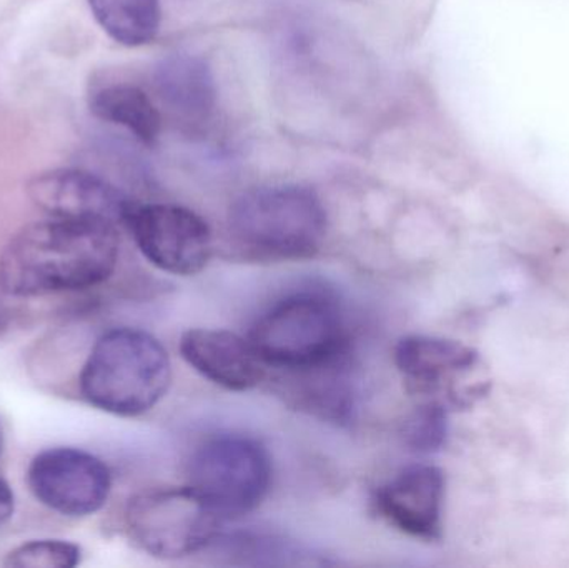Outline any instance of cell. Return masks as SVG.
<instances>
[{"mask_svg":"<svg viewBox=\"0 0 569 568\" xmlns=\"http://www.w3.org/2000/svg\"><path fill=\"white\" fill-rule=\"evenodd\" d=\"M117 226L106 220L59 219L29 223L0 253V290L42 297L106 282L119 260Z\"/></svg>","mask_w":569,"mask_h":568,"instance_id":"1","label":"cell"},{"mask_svg":"<svg viewBox=\"0 0 569 568\" xmlns=\"http://www.w3.org/2000/svg\"><path fill=\"white\" fill-rule=\"evenodd\" d=\"M172 363L166 347L146 330L119 327L103 333L79 376L83 400L102 412L137 417L166 397Z\"/></svg>","mask_w":569,"mask_h":568,"instance_id":"2","label":"cell"},{"mask_svg":"<svg viewBox=\"0 0 569 568\" xmlns=\"http://www.w3.org/2000/svg\"><path fill=\"white\" fill-rule=\"evenodd\" d=\"M229 229L250 259H308L320 250L327 236V212L308 187H257L233 202Z\"/></svg>","mask_w":569,"mask_h":568,"instance_id":"3","label":"cell"},{"mask_svg":"<svg viewBox=\"0 0 569 568\" xmlns=\"http://www.w3.org/2000/svg\"><path fill=\"white\" fill-rule=\"evenodd\" d=\"M250 342L267 367L301 373L340 366L348 352L343 316L335 300L318 292L279 300L257 320Z\"/></svg>","mask_w":569,"mask_h":568,"instance_id":"4","label":"cell"},{"mask_svg":"<svg viewBox=\"0 0 569 568\" xmlns=\"http://www.w3.org/2000/svg\"><path fill=\"white\" fill-rule=\"evenodd\" d=\"M273 466L260 440L219 436L203 442L189 466L190 486L220 519L253 512L272 486Z\"/></svg>","mask_w":569,"mask_h":568,"instance_id":"5","label":"cell"},{"mask_svg":"<svg viewBox=\"0 0 569 568\" xmlns=\"http://www.w3.org/2000/svg\"><path fill=\"white\" fill-rule=\"evenodd\" d=\"M220 520L192 487L147 490L126 509L130 540L157 559H182L206 549L217 539Z\"/></svg>","mask_w":569,"mask_h":568,"instance_id":"6","label":"cell"},{"mask_svg":"<svg viewBox=\"0 0 569 568\" xmlns=\"http://www.w3.org/2000/svg\"><path fill=\"white\" fill-rule=\"evenodd\" d=\"M123 226L142 256L157 269L173 276H196L212 257L209 223L176 203L130 202Z\"/></svg>","mask_w":569,"mask_h":568,"instance_id":"7","label":"cell"},{"mask_svg":"<svg viewBox=\"0 0 569 568\" xmlns=\"http://www.w3.org/2000/svg\"><path fill=\"white\" fill-rule=\"evenodd\" d=\"M32 496L52 512L72 519L99 512L112 492V472L93 454L52 447L33 457L27 469Z\"/></svg>","mask_w":569,"mask_h":568,"instance_id":"8","label":"cell"},{"mask_svg":"<svg viewBox=\"0 0 569 568\" xmlns=\"http://www.w3.org/2000/svg\"><path fill=\"white\" fill-rule=\"evenodd\" d=\"M30 200L50 217L123 223L132 200L96 173L80 169L47 170L27 183Z\"/></svg>","mask_w":569,"mask_h":568,"instance_id":"9","label":"cell"},{"mask_svg":"<svg viewBox=\"0 0 569 568\" xmlns=\"http://www.w3.org/2000/svg\"><path fill=\"white\" fill-rule=\"evenodd\" d=\"M375 504L395 529L435 542L443 529V472L428 464L407 467L378 490Z\"/></svg>","mask_w":569,"mask_h":568,"instance_id":"10","label":"cell"},{"mask_svg":"<svg viewBox=\"0 0 569 568\" xmlns=\"http://www.w3.org/2000/svg\"><path fill=\"white\" fill-rule=\"evenodd\" d=\"M183 360L216 386L246 392L266 379V363L250 340L229 330L192 329L180 339Z\"/></svg>","mask_w":569,"mask_h":568,"instance_id":"11","label":"cell"},{"mask_svg":"<svg viewBox=\"0 0 569 568\" xmlns=\"http://www.w3.org/2000/svg\"><path fill=\"white\" fill-rule=\"evenodd\" d=\"M477 362L473 349L440 337L408 336L395 347V363L418 393L437 392L445 380L468 372Z\"/></svg>","mask_w":569,"mask_h":568,"instance_id":"12","label":"cell"},{"mask_svg":"<svg viewBox=\"0 0 569 568\" xmlns=\"http://www.w3.org/2000/svg\"><path fill=\"white\" fill-rule=\"evenodd\" d=\"M160 100L172 113L189 122H203L217 106V83L212 67L193 53H172L156 69Z\"/></svg>","mask_w":569,"mask_h":568,"instance_id":"13","label":"cell"},{"mask_svg":"<svg viewBox=\"0 0 569 568\" xmlns=\"http://www.w3.org/2000/svg\"><path fill=\"white\" fill-rule=\"evenodd\" d=\"M90 112L112 126L122 127L137 140L153 146L162 132V116L149 93L132 83H110L90 96Z\"/></svg>","mask_w":569,"mask_h":568,"instance_id":"14","label":"cell"},{"mask_svg":"<svg viewBox=\"0 0 569 568\" xmlns=\"http://www.w3.org/2000/svg\"><path fill=\"white\" fill-rule=\"evenodd\" d=\"M100 29L123 47L153 42L162 26L160 0H87Z\"/></svg>","mask_w":569,"mask_h":568,"instance_id":"15","label":"cell"},{"mask_svg":"<svg viewBox=\"0 0 569 568\" xmlns=\"http://www.w3.org/2000/svg\"><path fill=\"white\" fill-rule=\"evenodd\" d=\"M82 562V549L69 540H30L10 550L3 566L10 568H73Z\"/></svg>","mask_w":569,"mask_h":568,"instance_id":"16","label":"cell"},{"mask_svg":"<svg viewBox=\"0 0 569 568\" xmlns=\"http://www.w3.org/2000/svg\"><path fill=\"white\" fill-rule=\"evenodd\" d=\"M405 439L417 452H437L447 439V412L438 402L418 407L405 426Z\"/></svg>","mask_w":569,"mask_h":568,"instance_id":"17","label":"cell"},{"mask_svg":"<svg viewBox=\"0 0 569 568\" xmlns=\"http://www.w3.org/2000/svg\"><path fill=\"white\" fill-rule=\"evenodd\" d=\"M13 510H16V499H13L12 489L6 480L0 479V527L12 519Z\"/></svg>","mask_w":569,"mask_h":568,"instance_id":"18","label":"cell"},{"mask_svg":"<svg viewBox=\"0 0 569 568\" xmlns=\"http://www.w3.org/2000/svg\"><path fill=\"white\" fill-rule=\"evenodd\" d=\"M10 326V312L7 309L6 303L0 300V337L7 332Z\"/></svg>","mask_w":569,"mask_h":568,"instance_id":"19","label":"cell"},{"mask_svg":"<svg viewBox=\"0 0 569 568\" xmlns=\"http://www.w3.org/2000/svg\"><path fill=\"white\" fill-rule=\"evenodd\" d=\"M3 447H6V430H3V423L0 420V457H2Z\"/></svg>","mask_w":569,"mask_h":568,"instance_id":"20","label":"cell"}]
</instances>
